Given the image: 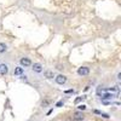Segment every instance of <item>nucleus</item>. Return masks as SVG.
Here are the masks:
<instances>
[{"mask_svg": "<svg viewBox=\"0 0 121 121\" xmlns=\"http://www.w3.org/2000/svg\"><path fill=\"white\" fill-rule=\"evenodd\" d=\"M78 74L79 75H88L90 74V68H87V67H81V68H79V70H78Z\"/></svg>", "mask_w": 121, "mask_h": 121, "instance_id": "f257e3e1", "label": "nucleus"}, {"mask_svg": "<svg viewBox=\"0 0 121 121\" xmlns=\"http://www.w3.org/2000/svg\"><path fill=\"white\" fill-rule=\"evenodd\" d=\"M56 82H57L58 85H64V84L67 82V78H65L64 75H58V76L56 78Z\"/></svg>", "mask_w": 121, "mask_h": 121, "instance_id": "f03ea898", "label": "nucleus"}, {"mask_svg": "<svg viewBox=\"0 0 121 121\" xmlns=\"http://www.w3.org/2000/svg\"><path fill=\"white\" fill-rule=\"evenodd\" d=\"M73 119H74L75 121H82V120L85 119V115H84L82 113H80V112H76V113H74Z\"/></svg>", "mask_w": 121, "mask_h": 121, "instance_id": "7ed1b4c3", "label": "nucleus"}, {"mask_svg": "<svg viewBox=\"0 0 121 121\" xmlns=\"http://www.w3.org/2000/svg\"><path fill=\"white\" fill-rule=\"evenodd\" d=\"M19 62H21V65H22V67H24V68L32 65V60H30L29 58H22L21 60H19Z\"/></svg>", "mask_w": 121, "mask_h": 121, "instance_id": "20e7f679", "label": "nucleus"}, {"mask_svg": "<svg viewBox=\"0 0 121 121\" xmlns=\"http://www.w3.org/2000/svg\"><path fill=\"white\" fill-rule=\"evenodd\" d=\"M9 72V67L6 64H0V75H6Z\"/></svg>", "mask_w": 121, "mask_h": 121, "instance_id": "39448f33", "label": "nucleus"}, {"mask_svg": "<svg viewBox=\"0 0 121 121\" xmlns=\"http://www.w3.org/2000/svg\"><path fill=\"white\" fill-rule=\"evenodd\" d=\"M33 70L36 72V73H41L43 72V65L40 63H34L33 64Z\"/></svg>", "mask_w": 121, "mask_h": 121, "instance_id": "423d86ee", "label": "nucleus"}, {"mask_svg": "<svg viewBox=\"0 0 121 121\" xmlns=\"http://www.w3.org/2000/svg\"><path fill=\"white\" fill-rule=\"evenodd\" d=\"M44 75H45L46 79H53L55 78V74H53L52 70H46V72L44 73Z\"/></svg>", "mask_w": 121, "mask_h": 121, "instance_id": "0eeeda50", "label": "nucleus"}, {"mask_svg": "<svg viewBox=\"0 0 121 121\" xmlns=\"http://www.w3.org/2000/svg\"><path fill=\"white\" fill-rule=\"evenodd\" d=\"M23 74V67H17L15 69V75H22Z\"/></svg>", "mask_w": 121, "mask_h": 121, "instance_id": "6e6552de", "label": "nucleus"}, {"mask_svg": "<svg viewBox=\"0 0 121 121\" xmlns=\"http://www.w3.org/2000/svg\"><path fill=\"white\" fill-rule=\"evenodd\" d=\"M114 97L113 93H105L104 96H102V100H107V99H112Z\"/></svg>", "mask_w": 121, "mask_h": 121, "instance_id": "1a4fd4ad", "label": "nucleus"}, {"mask_svg": "<svg viewBox=\"0 0 121 121\" xmlns=\"http://www.w3.org/2000/svg\"><path fill=\"white\" fill-rule=\"evenodd\" d=\"M6 48H7V46L4 43H0V53H4L6 51Z\"/></svg>", "mask_w": 121, "mask_h": 121, "instance_id": "9d476101", "label": "nucleus"}, {"mask_svg": "<svg viewBox=\"0 0 121 121\" xmlns=\"http://www.w3.org/2000/svg\"><path fill=\"white\" fill-rule=\"evenodd\" d=\"M85 98H86L85 96H82V97H79V98H76V99H75V103H76V104H78V103H80V102H81V100H84Z\"/></svg>", "mask_w": 121, "mask_h": 121, "instance_id": "9b49d317", "label": "nucleus"}, {"mask_svg": "<svg viewBox=\"0 0 121 121\" xmlns=\"http://www.w3.org/2000/svg\"><path fill=\"white\" fill-rule=\"evenodd\" d=\"M50 103H51V100H48V99H46V100H43V103H41V105H43V107H46V105H48Z\"/></svg>", "mask_w": 121, "mask_h": 121, "instance_id": "f8f14e48", "label": "nucleus"}, {"mask_svg": "<svg viewBox=\"0 0 121 121\" xmlns=\"http://www.w3.org/2000/svg\"><path fill=\"white\" fill-rule=\"evenodd\" d=\"M85 109H86V105H84V104L79 105V110H85Z\"/></svg>", "mask_w": 121, "mask_h": 121, "instance_id": "ddd939ff", "label": "nucleus"}, {"mask_svg": "<svg viewBox=\"0 0 121 121\" xmlns=\"http://www.w3.org/2000/svg\"><path fill=\"white\" fill-rule=\"evenodd\" d=\"M60 105H63V100H60V102H58V103L56 104V107H60Z\"/></svg>", "mask_w": 121, "mask_h": 121, "instance_id": "4468645a", "label": "nucleus"}, {"mask_svg": "<svg viewBox=\"0 0 121 121\" xmlns=\"http://www.w3.org/2000/svg\"><path fill=\"white\" fill-rule=\"evenodd\" d=\"M57 68H58L59 70H62V69H63V67H62V65H57Z\"/></svg>", "mask_w": 121, "mask_h": 121, "instance_id": "2eb2a0df", "label": "nucleus"}, {"mask_svg": "<svg viewBox=\"0 0 121 121\" xmlns=\"http://www.w3.org/2000/svg\"><path fill=\"white\" fill-rule=\"evenodd\" d=\"M117 79H119V80L121 79V73H119V74H117Z\"/></svg>", "mask_w": 121, "mask_h": 121, "instance_id": "dca6fc26", "label": "nucleus"}]
</instances>
